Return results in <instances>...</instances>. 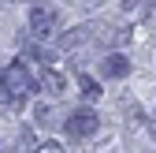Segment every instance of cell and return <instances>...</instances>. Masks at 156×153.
I'll use <instances>...</instances> for the list:
<instances>
[{"label":"cell","mask_w":156,"mask_h":153,"mask_svg":"<svg viewBox=\"0 0 156 153\" xmlns=\"http://www.w3.org/2000/svg\"><path fill=\"white\" fill-rule=\"evenodd\" d=\"M0 86L11 90V93H19V97H26V93L34 90V75H30V67H26L23 60H11V64L4 67V79H0Z\"/></svg>","instance_id":"obj_1"},{"label":"cell","mask_w":156,"mask_h":153,"mask_svg":"<svg viewBox=\"0 0 156 153\" xmlns=\"http://www.w3.org/2000/svg\"><path fill=\"white\" fill-rule=\"evenodd\" d=\"M67 135L71 138H89L97 135V112L93 108H74L67 116Z\"/></svg>","instance_id":"obj_2"},{"label":"cell","mask_w":156,"mask_h":153,"mask_svg":"<svg viewBox=\"0 0 156 153\" xmlns=\"http://www.w3.org/2000/svg\"><path fill=\"white\" fill-rule=\"evenodd\" d=\"M56 23H60V15H56V8H45V4H37L30 11V34L34 37H48L56 30Z\"/></svg>","instance_id":"obj_3"},{"label":"cell","mask_w":156,"mask_h":153,"mask_svg":"<svg viewBox=\"0 0 156 153\" xmlns=\"http://www.w3.org/2000/svg\"><path fill=\"white\" fill-rule=\"evenodd\" d=\"M101 71L108 75V79H126V75H130V60L119 56V52H112V56L101 60Z\"/></svg>","instance_id":"obj_4"},{"label":"cell","mask_w":156,"mask_h":153,"mask_svg":"<svg viewBox=\"0 0 156 153\" xmlns=\"http://www.w3.org/2000/svg\"><path fill=\"white\" fill-rule=\"evenodd\" d=\"M41 90H48V93H63L67 90V79H63V75L60 71H41Z\"/></svg>","instance_id":"obj_5"},{"label":"cell","mask_w":156,"mask_h":153,"mask_svg":"<svg viewBox=\"0 0 156 153\" xmlns=\"http://www.w3.org/2000/svg\"><path fill=\"white\" fill-rule=\"evenodd\" d=\"M78 93H82V97H101V86H97L93 79H89V75H78Z\"/></svg>","instance_id":"obj_6"},{"label":"cell","mask_w":156,"mask_h":153,"mask_svg":"<svg viewBox=\"0 0 156 153\" xmlns=\"http://www.w3.org/2000/svg\"><path fill=\"white\" fill-rule=\"evenodd\" d=\"M26 60H37V64H52V52L41 49V45H30L26 49Z\"/></svg>","instance_id":"obj_7"},{"label":"cell","mask_w":156,"mask_h":153,"mask_svg":"<svg viewBox=\"0 0 156 153\" xmlns=\"http://www.w3.org/2000/svg\"><path fill=\"white\" fill-rule=\"evenodd\" d=\"M0 101H4V108H11V112H19V108H23V101H26V97H19V93H11V90H4V93H0Z\"/></svg>","instance_id":"obj_8"},{"label":"cell","mask_w":156,"mask_h":153,"mask_svg":"<svg viewBox=\"0 0 156 153\" xmlns=\"http://www.w3.org/2000/svg\"><path fill=\"white\" fill-rule=\"evenodd\" d=\"M37 149H41V146H34V135H30V131H23V138H19V149H15V153H37Z\"/></svg>","instance_id":"obj_9"},{"label":"cell","mask_w":156,"mask_h":153,"mask_svg":"<svg viewBox=\"0 0 156 153\" xmlns=\"http://www.w3.org/2000/svg\"><path fill=\"white\" fill-rule=\"evenodd\" d=\"M37 153H67L60 142H41V149H37Z\"/></svg>","instance_id":"obj_10"},{"label":"cell","mask_w":156,"mask_h":153,"mask_svg":"<svg viewBox=\"0 0 156 153\" xmlns=\"http://www.w3.org/2000/svg\"><path fill=\"white\" fill-rule=\"evenodd\" d=\"M141 4V0H123V8H138Z\"/></svg>","instance_id":"obj_11"},{"label":"cell","mask_w":156,"mask_h":153,"mask_svg":"<svg viewBox=\"0 0 156 153\" xmlns=\"http://www.w3.org/2000/svg\"><path fill=\"white\" fill-rule=\"evenodd\" d=\"M149 131H152V135H156V116H152V123H149Z\"/></svg>","instance_id":"obj_12"},{"label":"cell","mask_w":156,"mask_h":153,"mask_svg":"<svg viewBox=\"0 0 156 153\" xmlns=\"http://www.w3.org/2000/svg\"><path fill=\"white\" fill-rule=\"evenodd\" d=\"M152 4H156V0H152Z\"/></svg>","instance_id":"obj_13"}]
</instances>
